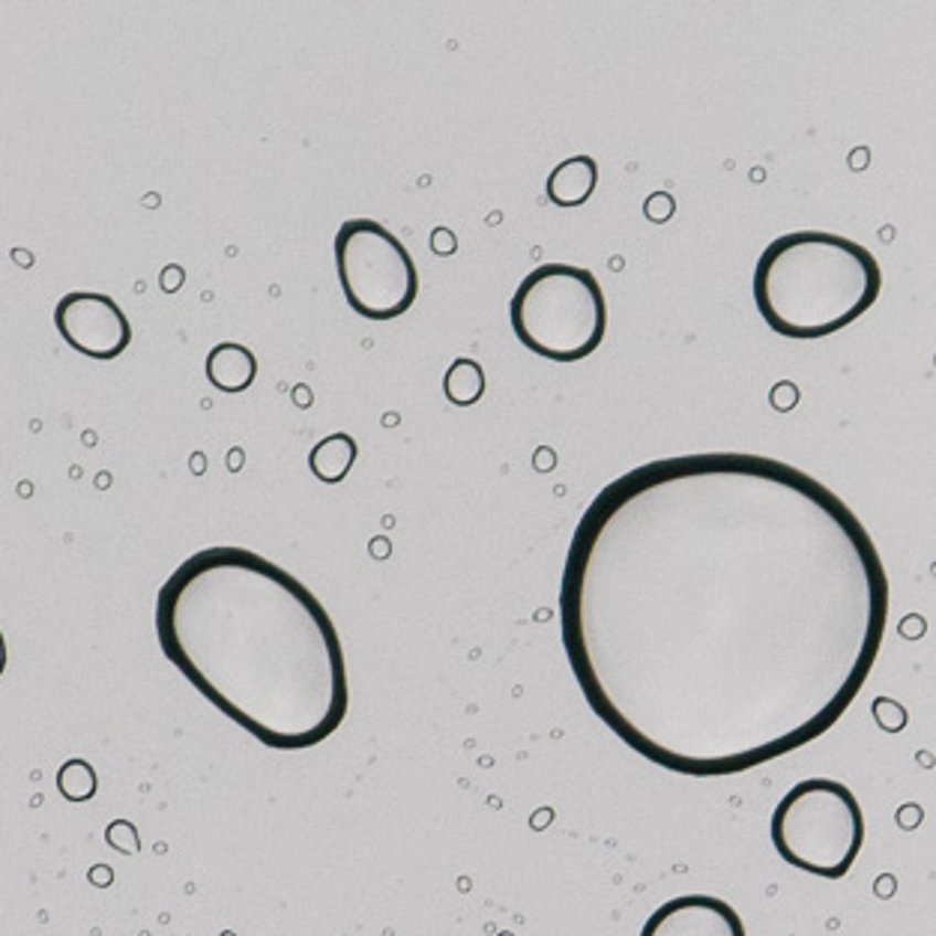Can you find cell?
Wrapping results in <instances>:
<instances>
[{
    "instance_id": "obj_1",
    "label": "cell",
    "mask_w": 936,
    "mask_h": 936,
    "mask_svg": "<svg viewBox=\"0 0 936 936\" xmlns=\"http://www.w3.org/2000/svg\"><path fill=\"white\" fill-rule=\"evenodd\" d=\"M889 623L859 514L799 467L748 453L640 464L568 545L560 635L589 710L631 752L727 778L841 721Z\"/></svg>"
},
{
    "instance_id": "obj_2",
    "label": "cell",
    "mask_w": 936,
    "mask_h": 936,
    "mask_svg": "<svg viewBox=\"0 0 936 936\" xmlns=\"http://www.w3.org/2000/svg\"><path fill=\"white\" fill-rule=\"evenodd\" d=\"M156 640L198 694L267 748L306 752L348 719V664L327 607L248 547L183 560L156 596Z\"/></svg>"
},
{
    "instance_id": "obj_3",
    "label": "cell",
    "mask_w": 936,
    "mask_h": 936,
    "mask_svg": "<svg viewBox=\"0 0 936 936\" xmlns=\"http://www.w3.org/2000/svg\"><path fill=\"white\" fill-rule=\"evenodd\" d=\"M752 290L772 332L796 341L829 339L880 299L883 269L855 240L832 231H790L763 248Z\"/></svg>"
},
{
    "instance_id": "obj_4",
    "label": "cell",
    "mask_w": 936,
    "mask_h": 936,
    "mask_svg": "<svg viewBox=\"0 0 936 936\" xmlns=\"http://www.w3.org/2000/svg\"><path fill=\"white\" fill-rule=\"evenodd\" d=\"M509 323L514 339L542 360H587L605 341V290L587 267L542 264L514 288Z\"/></svg>"
},
{
    "instance_id": "obj_5",
    "label": "cell",
    "mask_w": 936,
    "mask_h": 936,
    "mask_svg": "<svg viewBox=\"0 0 936 936\" xmlns=\"http://www.w3.org/2000/svg\"><path fill=\"white\" fill-rule=\"evenodd\" d=\"M775 853L805 874L841 880L864 847V813L855 793L832 778L793 784L769 820Z\"/></svg>"
},
{
    "instance_id": "obj_6",
    "label": "cell",
    "mask_w": 936,
    "mask_h": 936,
    "mask_svg": "<svg viewBox=\"0 0 936 936\" xmlns=\"http://www.w3.org/2000/svg\"><path fill=\"white\" fill-rule=\"evenodd\" d=\"M348 306L365 320L402 318L419 297V273L402 240L374 219H348L332 243Z\"/></svg>"
},
{
    "instance_id": "obj_7",
    "label": "cell",
    "mask_w": 936,
    "mask_h": 936,
    "mask_svg": "<svg viewBox=\"0 0 936 936\" xmlns=\"http://www.w3.org/2000/svg\"><path fill=\"white\" fill-rule=\"evenodd\" d=\"M54 327L73 350L96 362H111L132 344V323L108 294L70 290L54 306Z\"/></svg>"
},
{
    "instance_id": "obj_8",
    "label": "cell",
    "mask_w": 936,
    "mask_h": 936,
    "mask_svg": "<svg viewBox=\"0 0 936 936\" xmlns=\"http://www.w3.org/2000/svg\"><path fill=\"white\" fill-rule=\"evenodd\" d=\"M640 936H745L742 916L715 895L670 897L640 927Z\"/></svg>"
},
{
    "instance_id": "obj_9",
    "label": "cell",
    "mask_w": 936,
    "mask_h": 936,
    "mask_svg": "<svg viewBox=\"0 0 936 936\" xmlns=\"http://www.w3.org/2000/svg\"><path fill=\"white\" fill-rule=\"evenodd\" d=\"M598 185V162L593 156H572L551 171L545 183L547 201L556 206L587 204Z\"/></svg>"
},
{
    "instance_id": "obj_10",
    "label": "cell",
    "mask_w": 936,
    "mask_h": 936,
    "mask_svg": "<svg viewBox=\"0 0 936 936\" xmlns=\"http://www.w3.org/2000/svg\"><path fill=\"white\" fill-rule=\"evenodd\" d=\"M257 377L255 353L237 341H222L206 357V381L219 392H246Z\"/></svg>"
},
{
    "instance_id": "obj_11",
    "label": "cell",
    "mask_w": 936,
    "mask_h": 936,
    "mask_svg": "<svg viewBox=\"0 0 936 936\" xmlns=\"http://www.w3.org/2000/svg\"><path fill=\"white\" fill-rule=\"evenodd\" d=\"M357 455H360V446H357V440L350 434H327L323 440L315 443V449L309 453V467L320 482L339 485L353 470Z\"/></svg>"
},
{
    "instance_id": "obj_12",
    "label": "cell",
    "mask_w": 936,
    "mask_h": 936,
    "mask_svg": "<svg viewBox=\"0 0 936 936\" xmlns=\"http://www.w3.org/2000/svg\"><path fill=\"white\" fill-rule=\"evenodd\" d=\"M443 392L446 398L455 407H470L485 395V371L476 360H455L449 369H446V377H443Z\"/></svg>"
},
{
    "instance_id": "obj_13",
    "label": "cell",
    "mask_w": 936,
    "mask_h": 936,
    "mask_svg": "<svg viewBox=\"0 0 936 936\" xmlns=\"http://www.w3.org/2000/svg\"><path fill=\"white\" fill-rule=\"evenodd\" d=\"M96 787H99V781H96V772L87 761L75 757V761L63 763L61 772H57V790L70 802H87L96 796Z\"/></svg>"
},
{
    "instance_id": "obj_14",
    "label": "cell",
    "mask_w": 936,
    "mask_h": 936,
    "mask_svg": "<svg viewBox=\"0 0 936 936\" xmlns=\"http://www.w3.org/2000/svg\"><path fill=\"white\" fill-rule=\"evenodd\" d=\"M673 210H677V201H673L668 192H656V195L647 198V204H644V216H647L649 222L661 225V222H668V219L673 216Z\"/></svg>"
},
{
    "instance_id": "obj_15",
    "label": "cell",
    "mask_w": 936,
    "mask_h": 936,
    "mask_svg": "<svg viewBox=\"0 0 936 936\" xmlns=\"http://www.w3.org/2000/svg\"><path fill=\"white\" fill-rule=\"evenodd\" d=\"M796 398H799V390H796L793 383H778V390L772 392V402H775L778 411H790Z\"/></svg>"
},
{
    "instance_id": "obj_16",
    "label": "cell",
    "mask_w": 936,
    "mask_h": 936,
    "mask_svg": "<svg viewBox=\"0 0 936 936\" xmlns=\"http://www.w3.org/2000/svg\"><path fill=\"white\" fill-rule=\"evenodd\" d=\"M3 670H7V638L0 631V677H3Z\"/></svg>"
}]
</instances>
